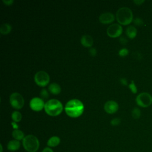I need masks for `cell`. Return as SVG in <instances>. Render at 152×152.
I'll list each match as a JSON object with an SVG mask.
<instances>
[{"label": "cell", "instance_id": "cell-1", "mask_svg": "<svg viewBox=\"0 0 152 152\" xmlns=\"http://www.w3.org/2000/svg\"><path fill=\"white\" fill-rule=\"evenodd\" d=\"M64 109L68 116L78 118L83 114L84 106L81 100L77 99H73L66 103Z\"/></svg>", "mask_w": 152, "mask_h": 152}, {"label": "cell", "instance_id": "cell-2", "mask_svg": "<svg viewBox=\"0 0 152 152\" xmlns=\"http://www.w3.org/2000/svg\"><path fill=\"white\" fill-rule=\"evenodd\" d=\"M44 109L45 112L48 115L56 116L61 113L63 110V106L59 100L53 99L49 100L45 103Z\"/></svg>", "mask_w": 152, "mask_h": 152}, {"label": "cell", "instance_id": "cell-3", "mask_svg": "<svg viewBox=\"0 0 152 152\" xmlns=\"http://www.w3.org/2000/svg\"><path fill=\"white\" fill-rule=\"evenodd\" d=\"M116 20L121 25L126 26L133 21V14L131 10L128 7L120 8L116 14Z\"/></svg>", "mask_w": 152, "mask_h": 152}, {"label": "cell", "instance_id": "cell-4", "mask_svg": "<svg viewBox=\"0 0 152 152\" xmlns=\"http://www.w3.org/2000/svg\"><path fill=\"white\" fill-rule=\"evenodd\" d=\"M22 143L24 148L28 152H36L40 145L38 138L33 135L25 136L22 141Z\"/></svg>", "mask_w": 152, "mask_h": 152}, {"label": "cell", "instance_id": "cell-5", "mask_svg": "<svg viewBox=\"0 0 152 152\" xmlns=\"http://www.w3.org/2000/svg\"><path fill=\"white\" fill-rule=\"evenodd\" d=\"M135 102L141 107H147L152 104V96L147 92H142L137 96Z\"/></svg>", "mask_w": 152, "mask_h": 152}, {"label": "cell", "instance_id": "cell-6", "mask_svg": "<svg viewBox=\"0 0 152 152\" xmlns=\"http://www.w3.org/2000/svg\"><path fill=\"white\" fill-rule=\"evenodd\" d=\"M10 103L13 108L21 109L24 106V99L21 94L15 92L10 95Z\"/></svg>", "mask_w": 152, "mask_h": 152}, {"label": "cell", "instance_id": "cell-7", "mask_svg": "<svg viewBox=\"0 0 152 152\" xmlns=\"http://www.w3.org/2000/svg\"><path fill=\"white\" fill-rule=\"evenodd\" d=\"M34 80L37 86L40 87H45L49 83L50 77L46 71H39L35 74Z\"/></svg>", "mask_w": 152, "mask_h": 152}, {"label": "cell", "instance_id": "cell-8", "mask_svg": "<svg viewBox=\"0 0 152 152\" xmlns=\"http://www.w3.org/2000/svg\"><path fill=\"white\" fill-rule=\"evenodd\" d=\"M123 31L122 27L121 24L114 23L110 25L107 29V35L112 38H116L119 37Z\"/></svg>", "mask_w": 152, "mask_h": 152}, {"label": "cell", "instance_id": "cell-9", "mask_svg": "<svg viewBox=\"0 0 152 152\" xmlns=\"http://www.w3.org/2000/svg\"><path fill=\"white\" fill-rule=\"evenodd\" d=\"M45 103L44 100L42 98L37 97L32 98L30 102V108L31 110L36 112H39L42 110L45 107Z\"/></svg>", "mask_w": 152, "mask_h": 152}, {"label": "cell", "instance_id": "cell-10", "mask_svg": "<svg viewBox=\"0 0 152 152\" xmlns=\"http://www.w3.org/2000/svg\"><path fill=\"white\" fill-rule=\"evenodd\" d=\"M119 105L118 103L114 100H109L106 102L104 105V111L109 114L115 113L118 111Z\"/></svg>", "mask_w": 152, "mask_h": 152}, {"label": "cell", "instance_id": "cell-11", "mask_svg": "<svg viewBox=\"0 0 152 152\" xmlns=\"http://www.w3.org/2000/svg\"><path fill=\"white\" fill-rule=\"evenodd\" d=\"M115 15L111 12H104L99 16V21L103 24L112 23L115 20Z\"/></svg>", "mask_w": 152, "mask_h": 152}, {"label": "cell", "instance_id": "cell-12", "mask_svg": "<svg viewBox=\"0 0 152 152\" xmlns=\"http://www.w3.org/2000/svg\"><path fill=\"white\" fill-rule=\"evenodd\" d=\"M81 45L86 48H91L93 45V39L92 37L88 34H85L81 38Z\"/></svg>", "mask_w": 152, "mask_h": 152}, {"label": "cell", "instance_id": "cell-13", "mask_svg": "<svg viewBox=\"0 0 152 152\" xmlns=\"http://www.w3.org/2000/svg\"><path fill=\"white\" fill-rule=\"evenodd\" d=\"M20 147V141L17 140H12L10 141L7 144V148L11 151H15Z\"/></svg>", "mask_w": 152, "mask_h": 152}, {"label": "cell", "instance_id": "cell-14", "mask_svg": "<svg viewBox=\"0 0 152 152\" xmlns=\"http://www.w3.org/2000/svg\"><path fill=\"white\" fill-rule=\"evenodd\" d=\"M125 33L128 38L133 39L137 34V30L134 26H129L126 28Z\"/></svg>", "mask_w": 152, "mask_h": 152}, {"label": "cell", "instance_id": "cell-15", "mask_svg": "<svg viewBox=\"0 0 152 152\" xmlns=\"http://www.w3.org/2000/svg\"><path fill=\"white\" fill-rule=\"evenodd\" d=\"M48 90L50 93L53 94H58L61 91V87L58 84L53 83L49 86Z\"/></svg>", "mask_w": 152, "mask_h": 152}, {"label": "cell", "instance_id": "cell-16", "mask_svg": "<svg viewBox=\"0 0 152 152\" xmlns=\"http://www.w3.org/2000/svg\"><path fill=\"white\" fill-rule=\"evenodd\" d=\"M60 142H61V140L59 137L57 136H53L48 140L47 142V144L50 147H55L59 144Z\"/></svg>", "mask_w": 152, "mask_h": 152}, {"label": "cell", "instance_id": "cell-17", "mask_svg": "<svg viewBox=\"0 0 152 152\" xmlns=\"http://www.w3.org/2000/svg\"><path fill=\"white\" fill-rule=\"evenodd\" d=\"M12 136L14 138V140H17L18 141H20L24 139L25 137L24 132L20 129H14L12 132Z\"/></svg>", "mask_w": 152, "mask_h": 152}, {"label": "cell", "instance_id": "cell-18", "mask_svg": "<svg viewBox=\"0 0 152 152\" xmlns=\"http://www.w3.org/2000/svg\"><path fill=\"white\" fill-rule=\"evenodd\" d=\"M12 30L11 26L8 23H4L1 26L0 32L3 35L9 34Z\"/></svg>", "mask_w": 152, "mask_h": 152}, {"label": "cell", "instance_id": "cell-19", "mask_svg": "<svg viewBox=\"0 0 152 152\" xmlns=\"http://www.w3.org/2000/svg\"><path fill=\"white\" fill-rule=\"evenodd\" d=\"M11 118L14 122H18L21 121L22 119V115L21 113L18 111V110H15L12 112L11 114Z\"/></svg>", "mask_w": 152, "mask_h": 152}, {"label": "cell", "instance_id": "cell-20", "mask_svg": "<svg viewBox=\"0 0 152 152\" xmlns=\"http://www.w3.org/2000/svg\"><path fill=\"white\" fill-rule=\"evenodd\" d=\"M132 117L135 119H138L141 116V110L138 107H134L131 112Z\"/></svg>", "mask_w": 152, "mask_h": 152}, {"label": "cell", "instance_id": "cell-21", "mask_svg": "<svg viewBox=\"0 0 152 152\" xmlns=\"http://www.w3.org/2000/svg\"><path fill=\"white\" fill-rule=\"evenodd\" d=\"M128 87L133 94H136L137 93V87L133 80H132L131 83L128 85Z\"/></svg>", "mask_w": 152, "mask_h": 152}, {"label": "cell", "instance_id": "cell-22", "mask_svg": "<svg viewBox=\"0 0 152 152\" xmlns=\"http://www.w3.org/2000/svg\"><path fill=\"white\" fill-rule=\"evenodd\" d=\"M41 98L43 100V99H47L49 97V93L48 91V90L45 88H43L40 93Z\"/></svg>", "mask_w": 152, "mask_h": 152}, {"label": "cell", "instance_id": "cell-23", "mask_svg": "<svg viewBox=\"0 0 152 152\" xmlns=\"http://www.w3.org/2000/svg\"><path fill=\"white\" fill-rule=\"evenodd\" d=\"M129 53V50L126 48H122L119 50L118 54L121 57H125Z\"/></svg>", "mask_w": 152, "mask_h": 152}, {"label": "cell", "instance_id": "cell-24", "mask_svg": "<svg viewBox=\"0 0 152 152\" xmlns=\"http://www.w3.org/2000/svg\"><path fill=\"white\" fill-rule=\"evenodd\" d=\"M133 22H134V24L137 26H141L144 24V22H143L142 20L139 17H137L135 19H134Z\"/></svg>", "mask_w": 152, "mask_h": 152}, {"label": "cell", "instance_id": "cell-25", "mask_svg": "<svg viewBox=\"0 0 152 152\" xmlns=\"http://www.w3.org/2000/svg\"><path fill=\"white\" fill-rule=\"evenodd\" d=\"M121 123V119L119 118H115L110 121V124L113 126H117Z\"/></svg>", "mask_w": 152, "mask_h": 152}, {"label": "cell", "instance_id": "cell-26", "mask_svg": "<svg viewBox=\"0 0 152 152\" xmlns=\"http://www.w3.org/2000/svg\"><path fill=\"white\" fill-rule=\"evenodd\" d=\"M119 42H120V43H121L122 45H126V44L127 43V42H128V39H127L125 37H124V36H121V37H120V38H119Z\"/></svg>", "mask_w": 152, "mask_h": 152}, {"label": "cell", "instance_id": "cell-27", "mask_svg": "<svg viewBox=\"0 0 152 152\" xmlns=\"http://www.w3.org/2000/svg\"><path fill=\"white\" fill-rule=\"evenodd\" d=\"M89 53L91 56H95L97 54V50L94 48H91L89 49Z\"/></svg>", "mask_w": 152, "mask_h": 152}, {"label": "cell", "instance_id": "cell-28", "mask_svg": "<svg viewBox=\"0 0 152 152\" xmlns=\"http://www.w3.org/2000/svg\"><path fill=\"white\" fill-rule=\"evenodd\" d=\"M121 84L123 86H128V81L125 78H121L119 80Z\"/></svg>", "mask_w": 152, "mask_h": 152}, {"label": "cell", "instance_id": "cell-29", "mask_svg": "<svg viewBox=\"0 0 152 152\" xmlns=\"http://www.w3.org/2000/svg\"><path fill=\"white\" fill-rule=\"evenodd\" d=\"M2 2L5 5L9 6V5H11L13 4L14 1L13 0H2Z\"/></svg>", "mask_w": 152, "mask_h": 152}, {"label": "cell", "instance_id": "cell-30", "mask_svg": "<svg viewBox=\"0 0 152 152\" xmlns=\"http://www.w3.org/2000/svg\"><path fill=\"white\" fill-rule=\"evenodd\" d=\"M134 56L137 59H141V58H142V56L141 55V53H140L139 52H135L134 53Z\"/></svg>", "mask_w": 152, "mask_h": 152}, {"label": "cell", "instance_id": "cell-31", "mask_svg": "<svg viewBox=\"0 0 152 152\" xmlns=\"http://www.w3.org/2000/svg\"><path fill=\"white\" fill-rule=\"evenodd\" d=\"M134 3L135 4H136L137 5H141L142 3L144 2V0H134Z\"/></svg>", "mask_w": 152, "mask_h": 152}, {"label": "cell", "instance_id": "cell-32", "mask_svg": "<svg viewBox=\"0 0 152 152\" xmlns=\"http://www.w3.org/2000/svg\"><path fill=\"white\" fill-rule=\"evenodd\" d=\"M11 125H12V128H14V129H18V125L17 124V122L13 121V122H11Z\"/></svg>", "mask_w": 152, "mask_h": 152}, {"label": "cell", "instance_id": "cell-33", "mask_svg": "<svg viewBox=\"0 0 152 152\" xmlns=\"http://www.w3.org/2000/svg\"><path fill=\"white\" fill-rule=\"evenodd\" d=\"M42 152H53V151L49 147H45Z\"/></svg>", "mask_w": 152, "mask_h": 152}, {"label": "cell", "instance_id": "cell-34", "mask_svg": "<svg viewBox=\"0 0 152 152\" xmlns=\"http://www.w3.org/2000/svg\"><path fill=\"white\" fill-rule=\"evenodd\" d=\"M0 147H1V152H2V144L0 145Z\"/></svg>", "mask_w": 152, "mask_h": 152}]
</instances>
